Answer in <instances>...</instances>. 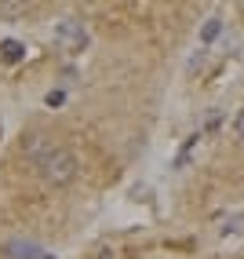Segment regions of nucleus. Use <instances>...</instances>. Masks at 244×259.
Here are the masks:
<instances>
[{
  "label": "nucleus",
  "instance_id": "f257e3e1",
  "mask_svg": "<svg viewBox=\"0 0 244 259\" xmlns=\"http://www.w3.org/2000/svg\"><path fill=\"white\" fill-rule=\"evenodd\" d=\"M40 168V176L47 179V183H55V186H66V183H73L77 179V157H73V153H69V150H62V146H55V150H51L47 153V157L37 164Z\"/></svg>",
  "mask_w": 244,
  "mask_h": 259
},
{
  "label": "nucleus",
  "instance_id": "f03ea898",
  "mask_svg": "<svg viewBox=\"0 0 244 259\" xmlns=\"http://www.w3.org/2000/svg\"><path fill=\"white\" fill-rule=\"evenodd\" d=\"M55 44H59L62 51H69V55H77V51L88 48V29H84L77 19H62V22L55 26Z\"/></svg>",
  "mask_w": 244,
  "mask_h": 259
},
{
  "label": "nucleus",
  "instance_id": "7ed1b4c3",
  "mask_svg": "<svg viewBox=\"0 0 244 259\" xmlns=\"http://www.w3.org/2000/svg\"><path fill=\"white\" fill-rule=\"evenodd\" d=\"M51 150H55V139H47V135H40V132L26 135V143H22V153H26L29 161H37V164H40V161L47 157Z\"/></svg>",
  "mask_w": 244,
  "mask_h": 259
},
{
  "label": "nucleus",
  "instance_id": "20e7f679",
  "mask_svg": "<svg viewBox=\"0 0 244 259\" xmlns=\"http://www.w3.org/2000/svg\"><path fill=\"white\" fill-rule=\"evenodd\" d=\"M8 252H11V259H44V252L33 241H11Z\"/></svg>",
  "mask_w": 244,
  "mask_h": 259
},
{
  "label": "nucleus",
  "instance_id": "39448f33",
  "mask_svg": "<svg viewBox=\"0 0 244 259\" xmlns=\"http://www.w3.org/2000/svg\"><path fill=\"white\" fill-rule=\"evenodd\" d=\"M0 59H4V62H22V59H26V44L4 40V44H0Z\"/></svg>",
  "mask_w": 244,
  "mask_h": 259
},
{
  "label": "nucleus",
  "instance_id": "423d86ee",
  "mask_svg": "<svg viewBox=\"0 0 244 259\" xmlns=\"http://www.w3.org/2000/svg\"><path fill=\"white\" fill-rule=\"evenodd\" d=\"M219 33H222V19H219V15H212V19L201 26V44H212Z\"/></svg>",
  "mask_w": 244,
  "mask_h": 259
},
{
  "label": "nucleus",
  "instance_id": "0eeeda50",
  "mask_svg": "<svg viewBox=\"0 0 244 259\" xmlns=\"http://www.w3.org/2000/svg\"><path fill=\"white\" fill-rule=\"evenodd\" d=\"M44 102H47L51 110H55V106H62V102H66V92H47V95H44Z\"/></svg>",
  "mask_w": 244,
  "mask_h": 259
},
{
  "label": "nucleus",
  "instance_id": "6e6552de",
  "mask_svg": "<svg viewBox=\"0 0 244 259\" xmlns=\"http://www.w3.org/2000/svg\"><path fill=\"white\" fill-rule=\"evenodd\" d=\"M240 223H244V215H233V219H226V227H222V234H237V230H244Z\"/></svg>",
  "mask_w": 244,
  "mask_h": 259
},
{
  "label": "nucleus",
  "instance_id": "1a4fd4ad",
  "mask_svg": "<svg viewBox=\"0 0 244 259\" xmlns=\"http://www.w3.org/2000/svg\"><path fill=\"white\" fill-rule=\"evenodd\" d=\"M237 135H240V139H244V110L237 113Z\"/></svg>",
  "mask_w": 244,
  "mask_h": 259
},
{
  "label": "nucleus",
  "instance_id": "9d476101",
  "mask_svg": "<svg viewBox=\"0 0 244 259\" xmlns=\"http://www.w3.org/2000/svg\"><path fill=\"white\" fill-rule=\"evenodd\" d=\"M240 15H244V4H240Z\"/></svg>",
  "mask_w": 244,
  "mask_h": 259
}]
</instances>
